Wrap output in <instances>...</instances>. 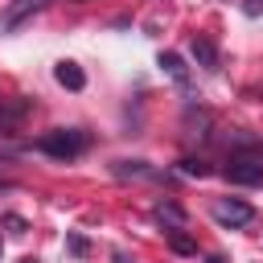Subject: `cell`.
Wrapping results in <instances>:
<instances>
[{
    "instance_id": "8992f818",
    "label": "cell",
    "mask_w": 263,
    "mask_h": 263,
    "mask_svg": "<svg viewBox=\"0 0 263 263\" xmlns=\"http://www.w3.org/2000/svg\"><path fill=\"white\" fill-rule=\"evenodd\" d=\"M156 66H160V70H164V74H168V78H173L181 90H189V66H185V58H181V53L164 49V53L156 58Z\"/></svg>"
},
{
    "instance_id": "5b68a950",
    "label": "cell",
    "mask_w": 263,
    "mask_h": 263,
    "mask_svg": "<svg viewBox=\"0 0 263 263\" xmlns=\"http://www.w3.org/2000/svg\"><path fill=\"white\" fill-rule=\"evenodd\" d=\"M189 58H193V62H197L201 70H210V74H214V70H222L218 45H214L210 37H193V41H189Z\"/></svg>"
},
{
    "instance_id": "52a82bcc",
    "label": "cell",
    "mask_w": 263,
    "mask_h": 263,
    "mask_svg": "<svg viewBox=\"0 0 263 263\" xmlns=\"http://www.w3.org/2000/svg\"><path fill=\"white\" fill-rule=\"evenodd\" d=\"M53 78H58L66 90H82V86H86V74H82V66H74V62H58Z\"/></svg>"
},
{
    "instance_id": "4fadbf2b",
    "label": "cell",
    "mask_w": 263,
    "mask_h": 263,
    "mask_svg": "<svg viewBox=\"0 0 263 263\" xmlns=\"http://www.w3.org/2000/svg\"><path fill=\"white\" fill-rule=\"evenodd\" d=\"M66 247H70L74 255H86V251H90V242H86L82 234H66Z\"/></svg>"
},
{
    "instance_id": "9a60e30c",
    "label": "cell",
    "mask_w": 263,
    "mask_h": 263,
    "mask_svg": "<svg viewBox=\"0 0 263 263\" xmlns=\"http://www.w3.org/2000/svg\"><path fill=\"white\" fill-rule=\"evenodd\" d=\"M115 263H132V259H127V251H115Z\"/></svg>"
},
{
    "instance_id": "ac0fdd59",
    "label": "cell",
    "mask_w": 263,
    "mask_h": 263,
    "mask_svg": "<svg viewBox=\"0 0 263 263\" xmlns=\"http://www.w3.org/2000/svg\"><path fill=\"white\" fill-rule=\"evenodd\" d=\"M78 4H82V0H78Z\"/></svg>"
},
{
    "instance_id": "6da1fadb",
    "label": "cell",
    "mask_w": 263,
    "mask_h": 263,
    "mask_svg": "<svg viewBox=\"0 0 263 263\" xmlns=\"http://www.w3.org/2000/svg\"><path fill=\"white\" fill-rule=\"evenodd\" d=\"M33 148L53 156V160H78L90 148V132H82V127H49L45 136L33 140Z\"/></svg>"
},
{
    "instance_id": "8fae6325",
    "label": "cell",
    "mask_w": 263,
    "mask_h": 263,
    "mask_svg": "<svg viewBox=\"0 0 263 263\" xmlns=\"http://www.w3.org/2000/svg\"><path fill=\"white\" fill-rule=\"evenodd\" d=\"M168 251H177V255H197V242L185 234V226H177V230H168Z\"/></svg>"
},
{
    "instance_id": "7c38bea8",
    "label": "cell",
    "mask_w": 263,
    "mask_h": 263,
    "mask_svg": "<svg viewBox=\"0 0 263 263\" xmlns=\"http://www.w3.org/2000/svg\"><path fill=\"white\" fill-rule=\"evenodd\" d=\"M181 173H185V177H205L210 168H205L201 160H181Z\"/></svg>"
},
{
    "instance_id": "5bb4252c",
    "label": "cell",
    "mask_w": 263,
    "mask_h": 263,
    "mask_svg": "<svg viewBox=\"0 0 263 263\" xmlns=\"http://www.w3.org/2000/svg\"><path fill=\"white\" fill-rule=\"evenodd\" d=\"M242 12L247 16H263V0H242Z\"/></svg>"
},
{
    "instance_id": "e0dca14e",
    "label": "cell",
    "mask_w": 263,
    "mask_h": 263,
    "mask_svg": "<svg viewBox=\"0 0 263 263\" xmlns=\"http://www.w3.org/2000/svg\"><path fill=\"white\" fill-rule=\"evenodd\" d=\"M21 263H37V259H21Z\"/></svg>"
},
{
    "instance_id": "ba28073f",
    "label": "cell",
    "mask_w": 263,
    "mask_h": 263,
    "mask_svg": "<svg viewBox=\"0 0 263 263\" xmlns=\"http://www.w3.org/2000/svg\"><path fill=\"white\" fill-rule=\"evenodd\" d=\"M152 214H156V222H164L168 230L185 226V210H181L177 201H156V205H152Z\"/></svg>"
},
{
    "instance_id": "277c9868",
    "label": "cell",
    "mask_w": 263,
    "mask_h": 263,
    "mask_svg": "<svg viewBox=\"0 0 263 263\" xmlns=\"http://www.w3.org/2000/svg\"><path fill=\"white\" fill-rule=\"evenodd\" d=\"M45 4H49V0H8V4H4V12H0V33L21 29V25H25L29 16H37Z\"/></svg>"
},
{
    "instance_id": "3957f363",
    "label": "cell",
    "mask_w": 263,
    "mask_h": 263,
    "mask_svg": "<svg viewBox=\"0 0 263 263\" xmlns=\"http://www.w3.org/2000/svg\"><path fill=\"white\" fill-rule=\"evenodd\" d=\"M230 185H263V160H251V156H230V164L222 168Z\"/></svg>"
},
{
    "instance_id": "2e32d148",
    "label": "cell",
    "mask_w": 263,
    "mask_h": 263,
    "mask_svg": "<svg viewBox=\"0 0 263 263\" xmlns=\"http://www.w3.org/2000/svg\"><path fill=\"white\" fill-rule=\"evenodd\" d=\"M205 263H226V259H222V255H210V259H205Z\"/></svg>"
},
{
    "instance_id": "30bf717a",
    "label": "cell",
    "mask_w": 263,
    "mask_h": 263,
    "mask_svg": "<svg viewBox=\"0 0 263 263\" xmlns=\"http://www.w3.org/2000/svg\"><path fill=\"white\" fill-rule=\"evenodd\" d=\"M111 173L115 177H156V168H148V160H115Z\"/></svg>"
},
{
    "instance_id": "9c48e42d",
    "label": "cell",
    "mask_w": 263,
    "mask_h": 263,
    "mask_svg": "<svg viewBox=\"0 0 263 263\" xmlns=\"http://www.w3.org/2000/svg\"><path fill=\"white\" fill-rule=\"evenodd\" d=\"M29 111H33V103H25V99H21V103L0 99V132H4V127H12V123H21Z\"/></svg>"
},
{
    "instance_id": "7a4b0ae2",
    "label": "cell",
    "mask_w": 263,
    "mask_h": 263,
    "mask_svg": "<svg viewBox=\"0 0 263 263\" xmlns=\"http://www.w3.org/2000/svg\"><path fill=\"white\" fill-rule=\"evenodd\" d=\"M210 214H214V222H222L226 230H238V226H251V222H255V210H251L247 201H238V197H218V201L210 205Z\"/></svg>"
}]
</instances>
